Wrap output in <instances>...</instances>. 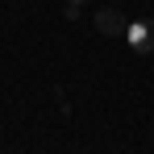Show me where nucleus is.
Instances as JSON below:
<instances>
[{
	"label": "nucleus",
	"instance_id": "nucleus-1",
	"mask_svg": "<svg viewBox=\"0 0 154 154\" xmlns=\"http://www.w3.org/2000/svg\"><path fill=\"white\" fill-rule=\"evenodd\" d=\"M125 42H129L137 54H150V50H154V17H137V21H129Z\"/></svg>",
	"mask_w": 154,
	"mask_h": 154
},
{
	"label": "nucleus",
	"instance_id": "nucleus-2",
	"mask_svg": "<svg viewBox=\"0 0 154 154\" xmlns=\"http://www.w3.org/2000/svg\"><path fill=\"white\" fill-rule=\"evenodd\" d=\"M96 29H100L104 38H125L129 21L117 13V8H100V13H96Z\"/></svg>",
	"mask_w": 154,
	"mask_h": 154
},
{
	"label": "nucleus",
	"instance_id": "nucleus-3",
	"mask_svg": "<svg viewBox=\"0 0 154 154\" xmlns=\"http://www.w3.org/2000/svg\"><path fill=\"white\" fill-rule=\"evenodd\" d=\"M79 8H83V0H67V17H79Z\"/></svg>",
	"mask_w": 154,
	"mask_h": 154
}]
</instances>
